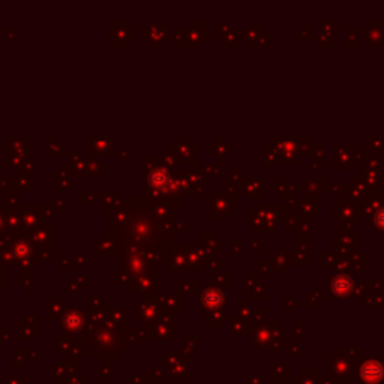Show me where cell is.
<instances>
[{
	"mask_svg": "<svg viewBox=\"0 0 384 384\" xmlns=\"http://www.w3.org/2000/svg\"><path fill=\"white\" fill-rule=\"evenodd\" d=\"M114 239V258L141 257L150 266H168L176 249V222L158 219L143 198H122L108 212V230Z\"/></svg>",
	"mask_w": 384,
	"mask_h": 384,
	"instance_id": "cell-1",
	"label": "cell"
},
{
	"mask_svg": "<svg viewBox=\"0 0 384 384\" xmlns=\"http://www.w3.org/2000/svg\"><path fill=\"white\" fill-rule=\"evenodd\" d=\"M143 177H141V198L149 204L167 203L180 206L183 200L179 195L174 171H170L159 158L146 156L141 159Z\"/></svg>",
	"mask_w": 384,
	"mask_h": 384,
	"instance_id": "cell-2",
	"label": "cell"
},
{
	"mask_svg": "<svg viewBox=\"0 0 384 384\" xmlns=\"http://www.w3.org/2000/svg\"><path fill=\"white\" fill-rule=\"evenodd\" d=\"M11 249L15 254L17 264L20 269H29L32 270L33 267L41 264V257H39V249L32 243L29 239L27 233H20L14 234V239L11 242Z\"/></svg>",
	"mask_w": 384,
	"mask_h": 384,
	"instance_id": "cell-3",
	"label": "cell"
},
{
	"mask_svg": "<svg viewBox=\"0 0 384 384\" xmlns=\"http://www.w3.org/2000/svg\"><path fill=\"white\" fill-rule=\"evenodd\" d=\"M164 284L162 273H149V275H140L131 278L128 282V293H140L143 297H149L155 294V290Z\"/></svg>",
	"mask_w": 384,
	"mask_h": 384,
	"instance_id": "cell-4",
	"label": "cell"
},
{
	"mask_svg": "<svg viewBox=\"0 0 384 384\" xmlns=\"http://www.w3.org/2000/svg\"><path fill=\"white\" fill-rule=\"evenodd\" d=\"M119 155L120 150H114V140L105 137H87V156L114 158Z\"/></svg>",
	"mask_w": 384,
	"mask_h": 384,
	"instance_id": "cell-5",
	"label": "cell"
},
{
	"mask_svg": "<svg viewBox=\"0 0 384 384\" xmlns=\"http://www.w3.org/2000/svg\"><path fill=\"white\" fill-rule=\"evenodd\" d=\"M168 149L173 152L177 164H189L191 168H195V144L191 143L188 137H177L176 143H171Z\"/></svg>",
	"mask_w": 384,
	"mask_h": 384,
	"instance_id": "cell-6",
	"label": "cell"
},
{
	"mask_svg": "<svg viewBox=\"0 0 384 384\" xmlns=\"http://www.w3.org/2000/svg\"><path fill=\"white\" fill-rule=\"evenodd\" d=\"M207 311H216L225 305V294L219 287H207L198 290V302Z\"/></svg>",
	"mask_w": 384,
	"mask_h": 384,
	"instance_id": "cell-7",
	"label": "cell"
},
{
	"mask_svg": "<svg viewBox=\"0 0 384 384\" xmlns=\"http://www.w3.org/2000/svg\"><path fill=\"white\" fill-rule=\"evenodd\" d=\"M108 39L114 41L117 47H128L131 41L135 39V29L128 26L125 20H116L114 26L108 27Z\"/></svg>",
	"mask_w": 384,
	"mask_h": 384,
	"instance_id": "cell-8",
	"label": "cell"
},
{
	"mask_svg": "<svg viewBox=\"0 0 384 384\" xmlns=\"http://www.w3.org/2000/svg\"><path fill=\"white\" fill-rule=\"evenodd\" d=\"M161 312H162V309L156 305V302L152 299V296L143 297V300L135 303V317H137V320H141L144 323V326L153 324L159 318Z\"/></svg>",
	"mask_w": 384,
	"mask_h": 384,
	"instance_id": "cell-9",
	"label": "cell"
},
{
	"mask_svg": "<svg viewBox=\"0 0 384 384\" xmlns=\"http://www.w3.org/2000/svg\"><path fill=\"white\" fill-rule=\"evenodd\" d=\"M120 263H122V272L129 278H135L140 275H149V273H156V267L150 266L141 257H126Z\"/></svg>",
	"mask_w": 384,
	"mask_h": 384,
	"instance_id": "cell-10",
	"label": "cell"
},
{
	"mask_svg": "<svg viewBox=\"0 0 384 384\" xmlns=\"http://www.w3.org/2000/svg\"><path fill=\"white\" fill-rule=\"evenodd\" d=\"M89 318L84 309L68 308L62 315V329L68 332H80L86 326V320Z\"/></svg>",
	"mask_w": 384,
	"mask_h": 384,
	"instance_id": "cell-11",
	"label": "cell"
},
{
	"mask_svg": "<svg viewBox=\"0 0 384 384\" xmlns=\"http://www.w3.org/2000/svg\"><path fill=\"white\" fill-rule=\"evenodd\" d=\"M20 216H21V221H23V225L26 228V231H32V230H36L39 227H44L47 225L45 219L42 218V215L39 213L38 210V206H18L17 207Z\"/></svg>",
	"mask_w": 384,
	"mask_h": 384,
	"instance_id": "cell-12",
	"label": "cell"
},
{
	"mask_svg": "<svg viewBox=\"0 0 384 384\" xmlns=\"http://www.w3.org/2000/svg\"><path fill=\"white\" fill-rule=\"evenodd\" d=\"M32 137H24V138H17L12 135H8L5 138V152H12L17 153L26 159H33V147H32Z\"/></svg>",
	"mask_w": 384,
	"mask_h": 384,
	"instance_id": "cell-13",
	"label": "cell"
},
{
	"mask_svg": "<svg viewBox=\"0 0 384 384\" xmlns=\"http://www.w3.org/2000/svg\"><path fill=\"white\" fill-rule=\"evenodd\" d=\"M53 188L57 192H69L74 189L72 173L68 164H60L56 171H53Z\"/></svg>",
	"mask_w": 384,
	"mask_h": 384,
	"instance_id": "cell-14",
	"label": "cell"
},
{
	"mask_svg": "<svg viewBox=\"0 0 384 384\" xmlns=\"http://www.w3.org/2000/svg\"><path fill=\"white\" fill-rule=\"evenodd\" d=\"M170 273L173 275H185L189 273V266H188V246H176L171 260L168 263Z\"/></svg>",
	"mask_w": 384,
	"mask_h": 384,
	"instance_id": "cell-15",
	"label": "cell"
},
{
	"mask_svg": "<svg viewBox=\"0 0 384 384\" xmlns=\"http://www.w3.org/2000/svg\"><path fill=\"white\" fill-rule=\"evenodd\" d=\"M27 234H29V239L32 240V243L35 246H53V240L60 237V233L54 231V228L50 227V225L39 227L36 230L29 231Z\"/></svg>",
	"mask_w": 384,
	"mask_h": 384,
	"instance_id": "cell-16",
	"label": "cell"
},
{
	"mask_svg": "<svg viewBox=\"0 0 384 384\" xmlns=\"http://www.w3.org/2000/svg\"><path fill=\"white\" fill-rule=\"evenodd\" d=\"M360 377L368 384H378L384 377V366L378 360H369L362 365Z\"/></svg>",
	"mask_w": 384,
	"mask_h": 384,
	"instance_id": "cell-17",
	"label": "cell"
},
{
	"mask_svg": "<svg viewBox=\"0 0 384 384\" xmlns=\"http://www.w3.org/2000/svg\"><path fill=\"white\" fill-rule=\"evenodd\" d=\"M230 206L227 194L213 191L210 194V216L212 218H228Z\"/></svg>",
	"mask_w": 384,
	"mask_h": 384,
	"instance_id": "cell-18",
	"label": "cell"
},
{
	"mask_svg": "<svg viewBox=\"0 0 384 384\" xmlns=\"http://www.w3.org/2000/svg\"><path fill=\"white\" fill-rule=\"evenodd\" d=\"M66 164L71 168L72 177H87L89 170H87V159L81 156L78 152L68 150L66 152Z\"/></svg>",
	"mask_w": 384,
	"mask_h": 384,
	"instance_id": "cell-19",
	"label": "cell"
},
{
	"mask_svg": "<svg viewBox=\"0 0 384 384\" xmlns=\"http://www.w3.org/2000/svg\"><path fill=\"white\" fill-rule=\"evenodd\" d=\"M186 30V39H188V44L189 45H198L201 47L203 42L209 38V32L207 29L203 27V23L201 21H195V20H191L189 21V26L185 27Z\"/></svg>",
	"mask_w": 384,
	"mask_h": 384,
	"instance_id": "cell-20",
	"label": "cell"
},
{
	"mask_svg": "<svg viewBox=\"0 0 384 384\" xmlns=\"http://www.w3.org/2000/svg\"><path fill=\"white\" fill-rule=\"evenodd\" d=\"M152 299L156 302V305L167 312H180L182 311V303H180V297L179 296H173V294H153Z\"/></svg>",
	"mask_w": 384,
	"mask_h": 384,
	"instance_id": "cell-21",
	"label": "cell"
},
{
	"mask_svg": "<svg viewBox=\"0 0 384 384\" xmlns=\"http://www.w3.org/2000/svg\"><path fill=\"white\" fill-rule=\"evenodd\" d=\"M5 218H6V227H8V231L12 233V234H20V233H27L24 225H23V221H21V216L18 213L17 209H12V207H6L5 210Z\"/></svg>",
	"mask_w": 384,
	"mask_h": 384,
	"instance_id": "cell-22",
	"label": "cell"
},
{
	"mask_svg": "<svg viewBox=\"0 0 384 384\" xmlns=\"http://www.w3.org/2000/svg\"><path fill=\"white\" fill-rule=\"evenodd\" d=\"M69 149L66 147L65 143L60 141V138L57 135H50L47 137L45 140V155L48 158H53V156H66V152Z\"/></svg>",
	"mask_w": 384,
	"mask_h": 384,
	"instance_id": "cell-23",
	"label": "cell"
},
{
	"mask_svg": "<svg viewBox=\"0 0 384 384\" xmlns=\"http://www.w3.org/2000/svg\"><path fill=\"white\" fill-rule=\"evenodd\" d=\"M185 174H186V180H188L191 192L197 191V197H203L201 188H203V185H206L209 182V179L203 174V171H198L195 168H189L188 171H185Z\"/></svg>",
	"mask_w": 384,
	"mask_h": 384,
	"instance_id": "cell-24",
	"label": "cell"
},
{
	"mask_svg": "<svg viewBox=\"0 0 384 384\" xmlns=\"http://www.w3.org/2000/svg\"><path fill=\"white\" fill-rule=\"evenodd\" d=\"M114 246H116L114 239H111V237L104 234V233H102L101 239H95V242H93V251L101 254V257L104 260L108 258L110 252H114Z\"/></svg>",
	"mask_w": 384,
	"mask_h": 384,
	"instance_id": "cell-25",
	"label": "cell"
},
{
	"mask_svg": "<svg viewBox=\"0 0 384 384\" xmlns=\"http://www.w3.org/2000/svg\"><path fill=\"white\" fill-rule=\"evenodd\" d=\"M66 302L60 300V296L56 293L53 297V300H50L47 303V318L48 320H57L60 315H63V312L66 311Z\"/></svg>",
	"mask_w": 384,
	"mask_h": 384,
	"instance_id": "cell-26",
	"label": "cell"
},
{
	"mask_svg": "<svg viewBox=\"0 0 384 384\" xmlns=\"http://www.w3.org/2000/svg\"><path fill=\"white\" fill-rule=\"evenodd\" d=\"M99 198H101V210L108 213L111 209H114L116 206L120 204L123 197H122L120 191H116V192H105V191H102Z\"/></svg>",
	"mask_w": 384,
	"mask_h": 384,
	"instance_id": "cell-27",
	"label": "cell"
},
{
	"mask_svg": "<svg viewBox=\"0 0 384 384\" xmlns=\"http://www.w3.org/2000/svg\"><path fill=\"white\" fill-rule=\"evenodd\" d=\"M188 266H189V273H192V275H200V273H203L204 264H203L195 246H188Z\"/></svg>",
	"mask_w": 384,
	"mask_h": 384,
	"instance_id": "cell-28",
	"label": "cell"
},
{
	"mask_svg": "<svg viewBox=\"0 0 384 384\" xmlns=\"http://www.w3.org/2000/svg\"><path fill=\"white\" fill-rule=\"evenodd\" d=\"M353 288V281L347 276H338L332 282V291L335 296H347Z\"/></svg>",
	"mask_w": 384,
	"mask_h": 384,
	"instance_id": "cell-29",
	"label": "cell"
},
{
	"mask_svg": "<svg viewBox=\"0 0 384 384\" xmlns=\"http://www.w3.org/2000/svg\"><path fill=\"white\" fill-rule=\"evenodd\" d=\"M195 248H197V252H198V255H200V258H201V261H203L204 266H212V264L215 263V254H216V252H213V251L204 243L203 239H198V240L195 242Z\"/></svg>",
	"mask_w": 384,
	"mask_h": 384,
	"instance_id": "cell-30",
	"label": "cell"
},
{
	"mask_svg": "<svg viewBox=\"0 0 384 384\" xmlns=\"http://www.w3.org/2000/svg\"><path fill=\"white\" fill-rule=\"evenodd\" d=\"M30 161V159H26L17 153H12V152H5V168L6 170H14V168H21L24 164Z\"/></svg>",
	"mask_w": 384,
	"mask_h": 384,
	"instance_id": "cell-31",
	"label": "cell"
},
{
	"mask_svg": "<svg viewBox=\"0 0 384 384\" xmlns=\"http://www.w3.org/2000/svg\"><path fill=\"white\" fill-rule=\"evenodd\" d=\"M174 177H176V185H177V191H179V195L182 200L185 198H189L191 195V189H189V185H188V180H186V174L185 171H174Z\"/></svg>",
	"mask_w": 384,
	"mask_h": 384,
	"instance_id": "cell-32",
	"label": "cell"
},
{
	"mask_svg": "<svg viewBox=\"0 0 384 384\" xmlns=\"http://www.w3.org/2000/svg\"><path fill=\"white\" fill-rule=\"evenodd\" d=\"M87 170H89V174H92L95 177H99L102 174V171L108 170V165L104 162H101L99 158H96V156H89L87 158Z\"/></svg>",
	"mask_w": 384,
	"mask_h": 384,
	"instance_id": "cell-33",
	"label": "cell"
},
{
	"mask_svg": "<svg viewBox=\"0 0 384 384\" xmlns=\"http://www.w3.org/2000/svg\"><path fill=\"white\" fill-rule=\"evenodd\" d=\"M176 291L180 297L182 294H192L198 293V287L194 279H177L176 281Z\"/></svg>",
	"mask_w": 384,
	"mask_h": 384,
	"instance_id": "cell-34",
	"label": "cell"
},
{
	"mask_svg": "<svg viewBox=\"0 0 384 384\" xmlns=\"http://www.w3.org/2000/svg\"><path fill=\"white\" fill-rule=\"evenodd\" d=\"M108 317L117 326H125L128 323V309L126 308H108Z\"/></svg>",
	"mask_w": 384,
	"mask_h": 384,
	"instance_id": "cell-35",
	"label": "cell"
},
{
	"mask_svg": "<svg viewBox=\"0 0 384 384\" xmlns=\"http://www.w3.org/2000/svg\"><path fill=\"white\" fill-rule=\"evenodd\" d=\"M162 24H164L162 21H153V23H150L149 26L143 27V29H141V39L149 42L152 38H155V36L159 33V30L164 29Z\"/></svg>",
	"mask_w": 384,
	"mask_h": 384,
	"instance_id": "cell-36",
	"label": "cell"
},
{
	"mask_svg": "<svg viewBox=\"0 0 384 384\" xmlns=\"http://www.w3.org/2000/svg\"><path fill=\"white\" fill-rule=\"evenodd\" d=\"M0 264L5 266H18L14 251L11 249V245L0 248Z\"/></svg>",
	"mask_w": 384,
	"mask_h": 384,
	"instance_id": "cell-37",
	"label": "cell"
},
{
	"mask_svg": "<svg viewBox=\"0 0 384 384\" xmlns=\"http://www.w3.org/2000/svg\"><path fill=\"white\" fill-rule=\"evenodd\" d=\"M32 279H33V273L29 269H20V276H18V284L26 288V293H32L33 291V285H32Z\"/></svg>",
	"mask_w": 384,
	"mask_h": 384,
	"instance_id": "cell-38",
	"label": "cell"
},
{
	"mask_svg": "<svg viewBox=\"0 0 384 384\" xmlns=\"http://www.w3.org/2000/svg\"><path fill=\"white\" fill-rule=\"evenodd\" d=\"M20 189L14 185V186H11V188H8L5 192H6V207H12V209H17L18 206H21L20 204V192H18Z\"/></svg>",
	"mask_w": 384,
	"mask_h": 384,
	"instance_id": "cell-39",
	"label": "cell"
},
{
	"mask_svg": "<svg viewBox=\"0 0 384 384\" xmlns=\"http://www.w3.org/2000/svg\"><path fill=\"white\" fill-rule=\"evenodd\" d=\"M87 309L90 311V312H93V311H104V309H108V306H107V302L105 300H102L101 297H98V296H95V294H87Z\"/></svg>",
	"mask_w": 384,
	"mask_h": 384,
	"instance_id": "cell-40",
	"label": "cell"
},
{
	"mask_svg": "<svg viewBox=\"0 0 384 384\" xmlns=\"http://www.w3.org/2000/svg\"><path fill=\"white\" fill-rule=\"evenodd\" d=\"M159 159H161V162H162L164 165H165L170 171H174V168L179 165L177 161H176V158H174V155H173V152H171L170 149L164 150V152H162V156H159Z\"/></svg>",
	"mask_w": 384,
	"mask_h": 384,
	"instance_id": "cell-41",
	"label": "cell"
},
{
	"mask_svg": "<svg viewBox=\"0 0 384 384\" xmlns=\"http://www.w3.org/2000/svg\"><path fill=\"white\" fill-rule=\"evenodd\" d=\"M203 240L213 252H219V251L222 249V243H221V240H219V239H216L215 233H204Z\"/></svg>",
	"mask_w": 384,
	"mask_h": 384,
	"instance_id": "cell-42",
	"label": "cell"
},
{
	"mask_svg": "<svg viewBox=\"0 0 384 384\" xmlns=\"http://www.w3.org/2000/svg\"><path fill=\"white\" fill-rule=\"evenodd\" d=\"M101 197V191H81L80 192V203L83 206H89L93 204L96 201V198Z\"/></svg>",
	"mask_w": 384,
	"mask_h": 384,
	"instance_id": "cell-43",
	"label": "cell"
},
{
	"mask_svg": "<svg viewBox=\"0 0 384 384\" xmlns=\"http://www.w3.org/2000/svg\"><path fill=\"white\" fill-rule=\"evenodd\" d=\"M221 173H222V168H221V165H219V164L204 165V170H203V174H204L207 179H209V177H213V176L219 177V176H221Z\"/></svg>",
	"mask_w": 384,
	"mask_h": 384,
	"instance_id": "cell-44",
	"label": "cell"
},
{
	"mask_svg": "<svg viewBox=\"0 0 384 384\" xmlns=\"http://www.w3.org/2000/svg\"><path fill=\"white\" fill-rule=\"evenodd\" d=\"M165 38H168V29L164 27V29L159 30V33H158L155 38H152L147 44H149V47H161V45H162V41L165 39Z\"/></svg>",
	"mask_w": 384,
	"mask_h": 384,
	"instance_id": "cell-45",
	"label": "cell"
},
{
	"mask_svg": "<svg viewBox=\"0 0 384 384\" xmlns=\"http://www.w3.org/2000/svg\"><path fill=\"white\" fill-rule=\"evenodd\" d=\"M222 282L225 285H228V282H230L228 275H222V273H212V275H210V284L213 287H219Z\"/></svg>",
	"mask_w": 384,
	"mask_h": 384,
	"instance_id": "cell-46",
	"label": "cell"
},
{
	"mask_svg": "<svg viewBox=\"0 0 384 384\" xmlns=\"http://www.w3.org/2000/svg\"><path fill=\"white\" fill-rule=\"evenodd\" d=\"M53 209L54 212H66L68 209V200L66 198H62V197H56L53 200Z\"/></svg>",
	"mask_w": 384,
	"mask_h": 384,
	"instance_id": "cell-47",
	"label": "cell"
},
{
	"mask_svg": "<svg viewBox=\"0 0 384 384\" xmlns=\"http://www.w3.org/2000/svg\"><path fill=\"white\" fill-rule=\"evenodd\" d=\"M15 186L18 189H24V191H32L33 189V185H32V179H27V177H15Z\"/></svg>",
	"mask_w": 384,
	"mask_h": 384,
	"instance_id": "cell-48",
	"label": "cell"
},
{
	"mask_svg": "<svg viewBox=\"0 0 384 384\" xmlns=\"http://www.w3.org/2000/svg\"><path fill=\"white\" fill-rule=\"evenodd\" d=\"M59 260H60V267H59V272L60 273H66V270H68V267L72 264V260L65 254V252H60V255H59Z\"/></svg>",
	"mask_w": 384,
	"mask_h": 384,
	"instance_id": "cell-49",
	"label": "cell"
},
{
	"mask_svg": "<svg viewBox=\"0 0 384 384\" xmlns=\"http://www.w3.org/2000/svg\"><path fill=\"white\" fill-rule=\"evenodd\" d=\"M129 276L128 275H125V273L120 270V272H117L116 275H114V285L116 287H122V285H128V282H129Z\"/></svg>",
	"mask_w": 384,
	"mask_h": 384,
	"instance_id": "cell-50",
	"label": "cell"
},
{
	"mask_svg": "<svg viewBox=\"0 0 384 384\" xmlns=\"http://www.w3.org/2000/svg\"><path fill=\"white\" fill-rule=\"evenodd\" d=\"M72 264L74 266H80V267H84L87 264V255L83 254V252H75L74 257H72Z\"/></svg>",
	"mask_w": 384,
	"mask_h": 384,
	"instance_id": "cell-51",
	"label": "cell"
},
{
	"mask_svg": "<svg viewBox=\"0 0 384 384\" xmlns=\"http://www.w3.org/2000/svg\"><path fill=\"white\" fill-rule=\"evenodd\" d=\"M374 224L378 230H384V209H380L374 215Z\"/></svg>",
	"mask_w": 384,
	"mask_h": 384,
	"instance_id": "cell-52",
	"label": "cell"
},
{
	"mask_svg": "<svg viewBox=\"0 0 384 384\" xmlns=\"http://www.w3.org/2000/svg\"><path fill=\"white\" fill-rule=\"evenodd\" d=\"M38 210H39V213L42 215V218L45 219V221L54 216V209H53V206H51V207H50V206H38Z\"/></svg>",
	"mask_w": 384,
	"mask_h": 384,
	"instance_id": "cell-53",
	"label": "cell"
},
{
	"mask_svg": "<svg viewBox=\"0 0 384 384\" xmlns=\"http://www.w3.org/2000/svg\"><path fill=\"white\" fill-rule=\"evenodd\" d=\"M38 249H39V257H41V260H50V258H51L53 246H38Z\"/></svg>",
	"mask_w": 384,
	"mask_h": 384,
	"instance_id": "cell-54",
	"label": "cell"
},
{
	"mask_svg": "<svg viewBox=\"0 0 384 384\" xmlns=\"http://www.w3.org/2000/svg\"><path fill=\"white\" fill-rule=\"evenodd\" d=\"M15 185V177H0V189L6 191L8 188L14 186Z\"/></svg>",
	"mask_w": 384,
	"mask_h": 384,
	"instance_id": "cell-55",
	"label": "cell"
},
{
	"mask_svg": "<svg viewBox=\"0 0 384 384\" xmlns=\"http://www.w3.org/2000/svg\"><path fill=\"white\" fill-rule=\"evenodd\" d=\"M18 33H20V29H18V27H8V29H5V35H6V38H8L9 41L17 39Z\"/></svg>",
	"mask_w": 384,
	"mask_h": 384,
	"instance_id": "cell-56",
	"label": "cell"
},
{
	"mask_svg": "<svg viewBox=\"0 0 384 384\" xmlns=\"http://www.w3.org/2000/svg\"><path fill=\"white\" fill-rule=\"evenodd\" d=\"M191 227L188 224H185L180 219H176V231L177 233H189Z\"/></svg>",
	"mask_w": 384,
	"mask_h": 384,
	"instance_id": "cell-57",
	"label": "cell"
},
{
	"mask_svg": "<svg viewBox=\"0 0 384 384\" xmlns=\"http://www.w3.org/2000/svg\"><path fill=\"white\" fill-rule=\"evenodd\" d=\"M80 290H81V285H80L75 279L68 281V293H69V294H75V293H78Z\"/></svg>",
	"mask_w": 384,
	"mask_h": 384,
	"instance_id": "cell-58",
	"label": "cell"
},
{
	"mask_svg": "<svg viewBox=\"0 0 384 384\" xmlns=\"http://www.w3.org/2000/svg\"><path fill=\"white\" fill-rule=\"evenodd\" d=\"M8 231V227H6V218H5V213H0V234H3Z\"/></svg>",
	"mask_w": 384,
	"mask_h": 384,
	"instance_id": "cell-59",
	"label": "cell"
},
{
	"mask_svg": "<svg viewBox=\"0 0 384 384\" xmlns=\"http://www.w3.org/2000/svg\"><path fill=\"white\" fill-rule=\"evenodd\" d=\"M74 276H75L74 279H75L81 287H83V285L86 284V281H87V275H86V273H75Z\"/></svg>",
	"mask_w": 384,
	"mask_h": 384,
	"instance_id": "cell-60",
	"label": "cell"
},
{
	"mask_svg": "<svg viewBox=\"0 0 384 384\" xmlns=\"http://www.w3.org/2000/svg\"><path fill=\"white\" fill-rule=\"evenodd\" d=\"M221 264H224V261L222 260H216L210 267H212V270H213V273L216 272V270H221Z\"/></svg>",
	"mask_w": 384,
	"mask_h": 384,
	"instance_id": "cell-61",
	"label": "cell"
},
{
	"mask_svg": "<svg viewBox=\"0 0 384 384\" xmlns=\"http://www.w3.org/2000/svg\"><path fill=\"white\" fill-rule=\"evenodd\" d=\"M5 285V267L0 264V287Z\"/></svg>",
	"mask_w": 384,
	"mask_h": 384,
	"instance_id": "cell-62",
	"label": "cell"
},
{
	"mask_svg": "<svg viewBox=\"0 0 384 384\" xmlns=\"http://www.w3.org/2000/svg\"><path fill=\"white\" fill-rule=\"evenodd\" d=\"M119 158L122 159V164H126V162H128V152H126V150H120Z\"/></svg>",
	"mask_w": 384,
	"mask_h": 384,
	"instance_id": "cell-63",
	"label": "cell"
},
{
	"mask_svg": "<svg viewBox=\"0 0 384 384\" xmlns=\"http://www.w3.org/2000/svg\"><path fill=\"white\" fill-rule=\"evenodd\" d=\"M5 210H6V200L0 198V213H5Z\"/></svg>",
	"mask_w": 384,
	"mask_h": 384,
	"instance_id": "cell-64",
	"label": "cell"
}]
</instances>
